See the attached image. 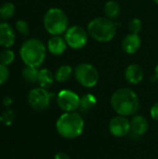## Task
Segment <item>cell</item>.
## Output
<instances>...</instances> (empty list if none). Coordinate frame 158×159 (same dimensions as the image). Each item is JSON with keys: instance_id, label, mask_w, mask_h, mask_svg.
<instances>
[{"instance_id": "6da1fadb", "label": "cell", "mask_w": 158, "mask_h": 159, "mask_svg": "<svg viewBox=\"0 0 158 159\" xmlns=\"http://www.w3.org/2000/svg\"><path fill=\"white\" fill-rule=\"evenodd\" d=\"M111 105L119 116H132L140 108L138 95L130 89L122 88L115 90L111 97Z\"/></svg>"}, {"instance_id": "7a4b0ae2", "label": "cell", "mask_w": 158, "mask_h": 159, "mask_svg": "<svg viewBox=\"0 0 158 159\" xmlns=\"http://www.w3.org/2000/svg\"><path fill=\"white\" fill-rule=\"evenodd\" d=\"M20 56L25 65L38 68L46 60L47 48L41 40L29 38L20 46Z\"/></svg>"}, {"instance_id": "3957f363", "label": "cell", "mask_w": 158, "mask_h": 159, "mask_svg": "<svg viewBox=\"0 0 158 159\" xmlns=\"http://www.w3.org/2000/svg\"><path fill=\"white\" fill-rule=\"evenodd\" d=\"M117 24L106 17H98L88 24V35L101 43H107L114 39L116 34Z\"/></svg>"}, {"instance_id": "277c9868", "label": "cell", "mask_w": 158, "mask_h": 159, "mask_svg": "<svg viewBox=\"0 0 158 159\" xmlns=\"http://www.w3.org/2000/svg\"><path fill=\"white\" fill-rule=\"evenodd\" d=\"M58 133L65 139L79 137L84 129V120L75 112H66L61 115L56 122Z\"/></svg>"}, {"instance_id": "5b68a950", "label": "cell", "mask_w": 158, "mask_h": 159, "mask_svg": "<svg viewBox=\"0 0 158 159\" xmlns=\"http://www.w3.org/2000/svg\"><path fill=\"white\" fill-rule=\"evenodd\" d=\"M43 24L49 34L61 35L69 28V19L62 9L59 7H51L45 13Z\"/></svg>"}, {"instance_id": "8992f818", "label": "cell", "mask_w": 158, "mask_h": 159, "mask_svg": "<svg viewBox=\"0 0 158 159\" xmlns=\"http://www.w3.org/2000/svg\"><path fill=\"white\" fill-rule=\"evenodd\" d=\"M74 75L76 81L85 88H93L99 81V72L90 63L78 64L74 71Z\"/></svg>"}, {"instance_id": "52a82bcc", "label": "cell", "mask_w": 158, "mask_h": 159, "mask_svg": "<svg viewBox=\"0 0 158 159\" xmlns=\"http://www.w3.org/2000/svg\"><path fill=\"white\" fill-rule=\"evenodd\" d=\"M54 95L43 88H35L28 93V103L35 111H44L50 105L51 99Z\"/></svg>"}, {"instance_id": "ba28073f", "label": "cell", "mask_w": 158, "mask_h": 159, "mask_svg": "<svg viewBox=\"0 0 158 159\" xmlns=\"http://www.w3.org/2000/svg\"><path fill=\"white\" fill-rule=\"evenodd\" d=\"M64 39L67 46L73 49H80L84 48L88 40V33L83 27L78 25L71 26L64 33Z\"/></svg>"}, {"instance_id": "9c48e42d", "label": "cell", "mask_w": 158, "mask_h": 159, "mask_svg": "<svg viewBox=\"0 0 158 159\" xmlns=\"http://www.w3.org/2000/svg\"><path fill=\"white\" fill-rule=\"evenodd\" d=\"M57 103L64 112H74L79 108L80 98L75 92L70 89H63L57 96Z\"/></svg>"}, {"instance_id": "30bf717a", "label": "cell", "mask_w": 158, "mask_h": 159, "mask_svg": "<svg viewBox=\"0 0 158 159\" xmlns=\"http://www.w3.org/2000/svg\"><path fill=\"white\" fill-rule=\"evenodd\" d=\"M109 130L115 137H124L130 131V122L126 116H115L109 124Z\"/></svg>"}, {"instance_id": "8fae6325", "label": "cell", "mask_w": 158, "mask_h": 159, "mask_svg": "<svg viewBox=\"0 0 158 159\" xmlns=\"http://www.w3.org/2000/svg\"><path fill=\"white\" fill-rule=\"evenodd\" d=\"M16 42V34L12 25L8 22H0V47L10 48Z\"/></svg>"}, {"instance_id": "7c38bea8", "label": "cell", "mask_w": 158, "mask_h": 159, "mask_svg": "<svg viewBox=\"0 0 158 159\" xmlns=\"http://www.w3.org/2000/svg\"><path fill=\"white\" fill-rule=\"evenodd\" d=\"M122 49L125 53L129 55L135 54L142 46V39L139 34H132L129 33V34L125 35L121 43Z\"/></svg>"}, {"instance_id": "4fadbf2b", "label": "cell", "mask_w": 158, "mask_h": 159, "mask_svg": "<svg viewBox=\"0 0 158 159\" xmlns=\"http://www.w3.org/2000/svg\"><path fill=\"white\" fill-rule=\"evenodd\" d=\"M47 48L52 55L60 56L65 52L67 43L64 37H61V35H52L47 41Z\"/></svg>"}, {"instance_id": "5bb4252c", "label": "cell", "mask_w": 158, "mask_h": 159, "mask_svg": "<svg viewBox=\"0 0 158 159\" xmlns=\"http://www.w3.org/2000/svg\"><path fill=\"white\" fill-rule=\"evenodd\" d=\"M144 77V73L142 68L138 64H130L125 70V78L126 80L132 85L140 84Z\"/></svg>"}, {"instance_id": "9a60e30c", "label": "cell", "mask_w": 158, "mask_h": 159, "mask_svg": "<svg viewBox=\"0 0 158 159\" xmlns=\"http://www.w3.org/2000/svg\"><path fill=\"white\" fill-rule=\"evenodd\" d=\"M149 123L142 116H135L130 121V131L136 136H142L147 132Z\"/></svg>"}, {"instance_id": "2e32d148", "label": "cell", "mask_w": 158, "mask_h": 159, "mask_svg": "<svg viewBox=\"0 0 158 159\" xmlns=\"http://www.w3.org/2000/svg\"><path fill=\"white\" fill-rule=\"evenodd\" d=\"M104 14L105 17L110 20H115L119 17L121 13L120 5L115 0H109L104 5Z\"/></svg>"}, {"instance_id": "e0dca14e", "label": "cell", "mask_w": 158, "mask_h": 159, "mask_svg": "<svg viewBox=\"0 0 158 159\" xmlns=\"http://www.w3.org/2000/svg\"><path fill=\"white\" fill-rule=\"evenodd\" d=\"M54 80H55V77H54L53 74L48 69L43 68V69L39 70L37 82H38L40 88H43L46 89H49L52 86Z\"/></svg>"}, {"instance_id": "ac0fdd59", "label": "cell", "mask_w": 158, "mask_h": 159, "mask_svg": "<svg viewBox=\"0 0 158 159\" xmlns=\"http://www.w3.org/2000/svg\"><path fill=\"white\" fill-rule=\"evenodd\" d=\"M73 75V69L70 65H61L60 66L55 75H54V77H55V80L57 82H60V83H63V82H66L67 80L70 79V77L72 76Z\"/></svg>"}, {"instance_id": "d6986e66", "label": "cell", "mask_w": 158, "mask_h": 159, "mask_svg": "<svg viewBox=\"0 0 158 159\" xmlns=\"http://www.w3.org/2000/svg\"><path fill=\"white\" fill-rule=\"evenodd\" d=\"M38 75H39V70L36 67H33V66H28L25 65V67L22 69L21 72V75L22 78L28 82V83H36L38 80Z\"/></svg>"}, {"instance_id": "ffe728a7", "label": "cell", "mask_w": 158, "mask_h": 159, "mask_svg": "<svg viewBox=\"0 0 158 159\" xmlns=\"http://www.w3.org/2000/svg\"><path fill=\"white\" fill-rule=\"evenodd\" d=\"M15 12V5L11 2H5L0 6V19L3 20H7L13 18Z\"/></svg>"}, {"instance_id": "44dd1931", "label": "cell", "mask_w": 158, "mask_h": 159, "mask_svg": "<svg viewBox=\"0 0 158 159\" xmlns=\"http://www.w3.org/2000/svg\"><path fill=\"white\" fill-rule=\"evenodd\" d=\"M97 103V99L92 94H86L80 98L79 108L82 112H88L92 109Z\"/></svg>"}, {"instance_id": "7402d4cb", "label": "cell", "mask_w": 158, "mask_h": 159, "mask_svg": "<svg viewBox=\"0 0 158 159\" xmlns=\"http://www.w3.org/2000/svg\"><path fill=\"white\" fill-rule=\"evenodd\" d=\"M15 58H16V56L12 49L5 48L0 53V63H2L6 66H9L10 64H12L14 62Z\"/></svg>"}, {"instance_id": "603a6c76", "label": "cell", "mask_w": 158, "mask_h": 159, "mask_svg": "<svg viewBox=\"0 0 158 159\" xmlns=\"http://www.w3.org/2000/svg\"><path fill=\"white\" fill-rule=\"evenodd\" d=\"M15 29L22 35H28L30 33L29 24L24 20H18L15 23Z\"/></svg>"}, {"instance_id": "cb8c5ba5", "label": "cell", "mask_w": 158, "mask_h": 159, "mask_svg": "<svg viewBox=\"0 0 158 159\" xmlns=\"http://www.w3.org/2000/svg\"><path fill=\"white\" fill-rule=\"evenodd\" d=\"M129 32L132 34H139L142 29V20L138 18L132 19L129 23Z\"/></svg>"}, {"instance_id": "d4e9b609", "label": "cell", "mask_w": 158, "mask_h": 159, "mask_svg": "<svg viewBox=\"0 0 158 159\" xmlns=\"http://www.w3.org/2000/svg\"><path fill=\"white\" fill-rule=\"evenodd\" d=\"M14 118H15V114L11 110H7V111L4 112L0 116V121L5 125H11Z\"/></svg>"}, {"instance_id": "484cf974", "label": "cell", "mask_w": 158, "mask_h": 159, "mask_svg": "<svg viewBox=\"0 0 158 159\" xmlns=\"http://www.w3.org/2000/svg\"><path fill=\"white\" fill-rule=\"evenodd\" d=\"M9 78V69L7 66L0 63V86L4 85Z\"/></svg>"}, {"instance_id": "4316f807", "label": "cell", "mask_w": 158, "mask_h": 159, "mask_svg": "<svg viewBox=\"0 0 158 159\" xmlns=\"http://www.w3.org/2000/svg\"><path fill=\"white\" fill-rule=\"evenodd\" d=\"M151 116L154 120L158 121V102L155 103L151 108Z\"/></svg>"}, {"instance_id": "83f0119b", "label": "cell", "mask_w": 158, "mask_h": 159, "mask_svg": "<svg viewBox=\"0 0 158 159\" xmlns=\"http://www.w3.org/2000/svg\"><path fill=\"white\" fill-rule=\"evenodd\" d=\"M12 102H13V100H12L9 96L4 97V99H3V105H4V106H6V107L8 108V107L12 104Z\"/></svg>"}, {"instance_id": "f1b7e54d", "label": "cell", "mask_w": 158, "mask_h": 159, "mask_svg": "<svg viewBox=\"0 0 158 159\" xmlns=\"http://www.w3.org/2000/svg\"><path fill=\"white\" fill-rule=\"evenodd\" d=\"M54 159H71L70 157L65 154V153H62V152H60V153H57L54 157Z\"/></svg>"}, {"instance_id": "f546056e", "label": "cell", "mask_w": 158, "mask_h": 159, "mask_svg": "<svg viewBox=\"0 0 158 159\" xmlns=\"http://www.w3.org/2000/svg\"><path fill=\"white\" fill-rule=\"evenodd\" d=\"M155 75L158 79V64L156 66V69H155Z\"/></svg>"}, {"instance_id": "4dcf8cb0", "label": "cell", "mask_w": 158, "mask_h": 159, "mask_svg": "<svg viewBox=\"0 0 158 159\" xmlns=\"http://www.w3.org/2000/svg\"><path fill=\"white\" fill-rule=\"evenodd\" d=\"M153 1H154V2H155L156 4H157V5H158V0H153Z\"/></svg>"}]
</instances>
